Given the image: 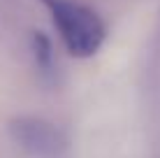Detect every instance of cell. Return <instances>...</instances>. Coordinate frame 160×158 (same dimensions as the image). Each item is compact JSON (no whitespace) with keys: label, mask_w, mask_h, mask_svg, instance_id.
I'll return each instance as SVG.
<instances>
[{"label":"cell","mask_w":160,"mask_h":158,"mask_svg":"<svg viewBox=\"0 0 160 158\" xmlns=\"http://www.w3.org/2000/svg\"><path fill=\"white\" fill-rule=\"evenodd\" d=\"M70 56L91 58L107 40V26L95 9L77 0H42Z\"/></svg>","instance_id":"obj_1"},{"label":"cell","mask_w":160,"mask_h":158,"mask_svg":"<svg viewBox=\"0 0 160 158\" xmlns=\"http://www.w3.org/2000/svg\"><path fill=\"white\" fill-rule=\"evenodd\" d=\"M9 137L30 158H65L68 137L42 116H16L9 121Z\"/></svg>","instance_id":"obj_2"},{"label":"cell","mask_w":160,"mask_h":158,"mask_svg":"<svg viewBox=\"0 0 160 158\" xmlns=\"http://www.w3.org/2000/svg\"><path fill=\"white\" fill-rule=\"evenodd\" d=\"M32 54H35V63L40 68V72L51 74L53 72V47H51V40L40 30L32 33Z\"/></svg>","instance_id":"obj_3"}]
</instances>
